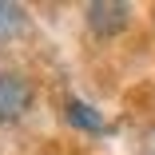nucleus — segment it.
<instances>
[{"mask_svg":"<svg viewBox=\"0 0 155 155\" xmlns=\"http://www.w3.org/2000/svg\"><path fill=\"white\" fill-rule=\"evenodd\" d=\"M36 104V87L24 72H0V123H16L32 111Z\"/></svg>","mask_w":155,"mask_h":155,"instance_id":"nucleus-1","label":"nucleus"},{"mask_svg":"<svg viewBox=\"0 0 155 155\" xmlns=\"http://www.w3.org/2000/svg\"><path fill=\"white\" fill-rule=\"evenodd\" d=\"M127 20H131V8L127 4H91L87 8V24L96 28V32H104V36L127 28Z\"/></svg>","mask_w":155,"mask_h":155,"instance_id":"nucleus-2","label":"nucleus"},{"mask_svg":"<svg viewBox=\"0 0 155 155\" xmlns=\"http://www.w3.org/2000/svg\"><path fill=\"white\" fill-rule=\"evenodd\" d=\"M64 115H68V123H76L80 131H104V127H107L104 115H100L96 107H87L84 100H68V104H64Z\"/></svg>","mask_w":155,"mask_h":155,"instance_id":"nucleus-3","label":"nucleus"},{"mask_svg":"<svg viewBox=\"0 0 155 155\" xmlns=\"http://www.w3.org/2000/svg\"><path fill=\"white\" fill-rule=\"evenodd\" d=\"M24 24H28L24 8H20V4H8V0H0V44H8L12 36H20Z\"/></svg>","mask_w":155,"mask_h":155,"instance_id":"nucleus-4","label":"nucleus"}]
</instances>
